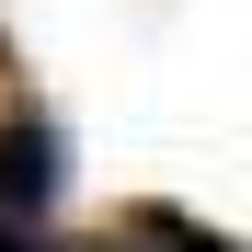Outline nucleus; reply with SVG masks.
I'll return each mask as SVG.
<instances>
[{"instance_id":"obj_1","label":"nucleus","mask_w":252,"mask_h":252,"mask_svg":"<svg viewBox=\"0 0 252 252\" xmlns=\"http://www.w3.org/2000/svg\"><path fill=\"white\" fill-rule=\"evenodd\" d=\"M58 195H69V126L12 80V103H0V229H46Z\"/></svg>"},{"instance_id":"obj_2","label":"nucleus","mask_w":252,"mask_h":252,"mask_svg":"<svg viewBox=\"0 0 252 252\" xmlns=\"http://www.w3.org/2000/svg\"><path fill=\"white\" fill-rule=\"evenodd\" d=\"M115 241H126V252H241L229 229H206V218H184V206H160V195H138V206H126V218H115Z\"/></svg>"},{"instance_id":"obj_3","label":"nucleus","mask_w":252,"mask_h":252,"mask_svg":"<svg viewBox=\"0 0 252 252\" xmlns=\"http://www.w3.org/2000/svg\"><path fill=\"white\" fill-rule=\"evenodd\" d=\"M34 252H126L115 229H92V241H34Z\"/></svg>"},{"instance_id":"obj_4","label":"nucleus","mask_w":252,"mask_h":252,"mask_svg":"<svg viewBox=\"0 0 252 252\" xmlns=\"http://www.w3.org/2000/svg\"><path fill=\"white\" fill-rule=\"evenodd\" d=\"M34 241H46V229H0V252H34Z\"/></svg>"}]
</instances>
